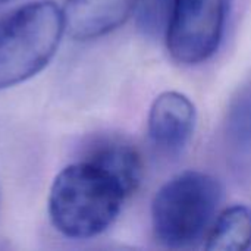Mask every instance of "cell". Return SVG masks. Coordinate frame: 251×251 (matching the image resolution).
<instances>
[{"label": "cell", "mask_w": 251, "mask_h": 251, "mask_svg": "<svg viewBox=\"0 0 251 251\" xmlns=\"http://www.w3.org/2000/svg\"><path fill=\"white\" fill-rule=\"evenodd\" d=\"M222 201L221 182L204 172L187 171L169 179L151 203L154 238L166 249L181 250L206 240Z\"/></svg>", "instance_id": "7a4b0ae2"}, {"label": "cell", "mask_w": 251, "mask_h": 251, "mask_svg": "<svg viewBox=\"0 0 251 251\" xmlns=\"http://www.w3.org/2000/svg\"><path fill=\"white\" fill-rule=\"evenodd\" d=\"M231 0H172L166 19V47L181 65L209 60L221 46Z\"/></svg>", "instance_id": "277c9868"}, {"label": "cell", "mask_w": 251, "mask_h": 251, "mask_svg": "<svg viewBox=\"0 0 251 251\" xmlns=\"http://www.w3.org/2000/svg\"><path fill=\"white\" fill-rule=\"evenodd\" d=\"M138 0H65L66 31L79 41L103 37L121 26Z\"/></svg>", "instance_id": "8992f818"}, {"label": "cell", "mask_w": 251, "mask_h": 251, "mask_svg": "<svg viewBox=\"0 0 251 251\" xmlns=\"http://www.w3.org/2000/svg\"><path fill=\"white\" fill-rule=\"evenodd\" d=\"M66 29L63 9L51 0L26 3L0 18V90L41 72Z\"/></svg>", "instance_id": "3957f363"}, {"label": "cell", "mask_w": 251, "mask_h": 251, "mask_svg": "<svg viewBox=\"0 0 251 251\" xmlns=\"http://www.w3.org/2000/svg\"><path fill=\"white\" fill-rule=\"evenodd\" d=\"M9 1H13V0H0V6H3V4H6Z\"/></svg>", "instance_id": "8fae6325"}, {"label": "cell", "mask_w": 251, "mask_h": 251, "mask_svg": "<svg viewBox=\"0 0 251 251\" xmlns=\"http://www.w3.org/2000/svg\"><path fill=\"white\" fill-rule=\"evenodd\" d=\"M131 194L119 176L84 156L56 175L49 194V216L66 238H94L115 224Z\"/></svg>", "instance_id": "6da1fadb"}, {"label": "cell", "mask_w": 251, "mask_h": 251, "mask_svg": "<svg viewBox=\"0 0 251 251\" xmlns=\"http://www.w3.org/2000/svg\"><path fill=\"white\" fill-rule=\"evenodd\" d=\"M171 3L172 0H144L140 13V19L143 22L144 29L157 28V25H160L163 19L166 22Z\"/></svg>", "instance_id": "30bf717a"}, {"label": "cell", "mask_w": 251, "mask_h": 251, "mask_svg": "<svg viewBox=\"0 0 251 251\" xmlns=\"http://www.w3.org/2000/svg\"><path fill=\"white\" fill-rule=\"evenodd\" d=\"M85 156L112 171L132 193L137 190L143 175V165L137 150L126 141L119 138L99 140Z\"/></svg>", "instance_id": "ba28073f"}, {"label": "cell", "mask_w": 251, "mask_h": 251, "mask_svg": "<svg viewBox=\"0 0 251 251\" xmlns=\"http://www.w3.org/2000/svg\"><path fill=\"white\" fill-rule=\"evenodd\" d=\"M226 140L235 157H251V84L244 87L231 103Z\"/></svg>", "instance_id": "9c48e42d"}, {"label": "cell", "mask_w": 251, "mask_h": 251, "mask_svg": "<svg viewBox=\"0 0 251 251\" xmlns=\"http://www.w3.org/2000/svg\"><path fill=\"white\" fill-rule=\"evenodd\" d=\"M196 119V106L185 94L165 91L154 99L150 107L149 137L159 151L176 156L188 146Z\"/></svg>", "instance_id": "5b68a950"}, {"label": "cell", "mask_w": 251, "mask_h": 251, "mask_svg": "<svg viewBox=\"0 0 251 251\" xmlns=\"http://www.w3.org/2000/svg\"><path fill=\"white\" fill-rule=\"evenodd\" d=\"M206 250H251V207L237 204L222 212L213 222L207 237Z\"/></svg>", "instance_id": "52a82bcc"}]
</instances>
